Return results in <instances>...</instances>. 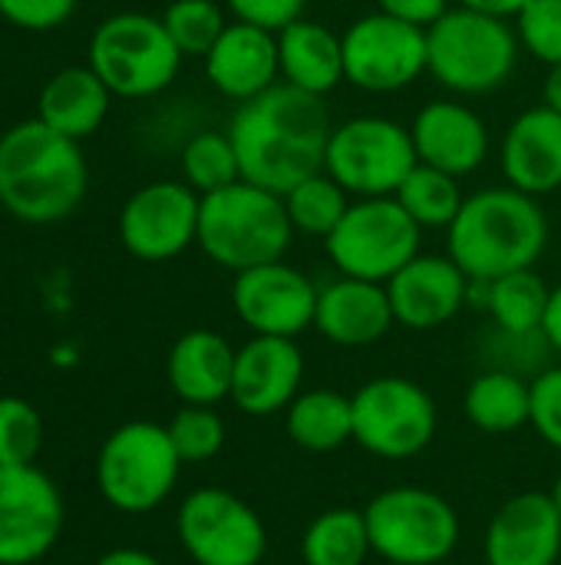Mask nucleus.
Listing matches in <instances>:
<instances>
[{"label": "nucleus", "instance_id": "nucleus-21", "mask_svg": "<svg viewBox=\"0 0 561 565\" xmlns=\"http://www.w3.org/2000/svg\"><path fill=\"white\" fill-rule=\"evenodd\" d=\"M208 83L235 103H248L271 89L281 76L278 63V33L235 20L202 56Z\"/></svg>", "mask_w": 561, "mask_h": 565}, {"label": "nucleus", "instance_id": "nucleus-1", "mask_svg": "<svg viewBox=\"0 0 561 565\" xmlns=\"http://www.w3.org/2000/svg\"><path fill=\"white\" fill-rule=\"evenodd\" d=\"M331 129L324 96H311L291 83H274L261 96L238 103L228 122L241 179L278 195L324 172Z\"/></svg>", "mask_w": 561, "mask_h": 565}, {"label": "nucleus", "instance_id": "nucleus-38", "mask_svg": "<svg viewBox=\"0 0 561 565\" xmlns=\"http://www.w3.org/2000/svg\"><path fill=\"white\" fill-rule=\"evenodd\" d=\"M529 424L552 450L561 454V367H549L532 381Z\"/></svg>", "mask_w": 561, "mask_h": 565}, {"label": "nucleus", "instance_id": "nucleus-23", "mask_svg": "<svg viewBox=\"0 0 561 565\" xmlns=\"http://www.w3.org/2000/svg\"><path fill=\"white\" fill-rule=\"evenodd\" d=\"M397 324L387 285L347 278L324 285L317 295L314 328L337 348H367L377 344Z\"/></svg>", "mask_w": 561, "mask_h": 565}, {"label": "nucleus", "instance_id": "nucleus-36", "mask_svg": "<svg viewBox=\"0 0 561 565\" xmlns=\"http://www.w3.org/2000/svg\"><path fill=\"white\" fill-rule=\"evenodd\" d=\"M169 437H172L182 463H205V460L218 457L225 447V420L215 414V407L185 404L169 420Z\"/></svg>", "mask_w": 561, "mask_h": 565}, {"label": "nucleus", "instance_id": "nucleus-19", "mask_svg": "<svg viewBox=\"0 0 561 565\" xmlns=\"http://www.w3.org/2000/svg\"><path fill=\"white\" fill-rule=\"evenodd\" d=\"M561 556V513L549 493L506 500L486 530V565H555Z\"/></svg>", "mask_w": 561, "mask_h": 565}, {"label": "nucleus", "instance_id": "nucleus-41", "mask_svg": "<svg viewBox=\"0 0 561 565\" xmlns=\"http://www.w3.org/2000/svg\"><path fill=\"white\" fill-rule=\"evenodd\" d=\"M377 7L390 17H400V20L427 30L450 10V0H377Z\"/></svg>", "mask_w": 561, "mask_h": 565}, {"label": "nucleus", "instance_id": "nucleus-24", "mask_svg": "<svg viewBox=\"0 0 561 565\" xmlns=\"http://www.w3.org/2000/svg\"><path fill=\"white\" fill-rule=\"evenodd\" d=\"M165 377L182 404L215 407L231 397L235 348L208 328L185 331L169 351Z\"/></svg>", "mask_w": 561, "mask_h": 565}, {"label": "nucleus", "instance_id": "nucleus-4", "mask_svg": "<svg viewBox=\"0 0 561 565\" xmlns=\"http://www.w3.org/2000/svg\"><path fill=\"white\" fill-rule=\"evenodd\" d=\"M294 238L284 199L251 182L202 195L195 245L225 271H248L281 262Z\"/></svg>", "mask_w": 561, "mask_h": 565}, {"label": "nucleus", "instance_id": "nucleus-8", "mask_svg": "<svg viewBox=\"0 0 561 565\" xmlns=\"http://www.w3.org/2000/svg\"><path fill=\"white\" fill-rule=\"evenodd\" d=\"M89 66L112 96L145 99L172 86L182 53L172 43L162 17L126 10L96 26L89 40Z\"/></svg>", "mask_w": 561, "mask_h": 565}, {"label": "nucleus", "instance_id": "nucleus-20", "mask_svg": "<svg viewBox=\"0 0 561 565\" xmlns=\"http://www.w3.org/2000/svg\"><path fill=\"white\" fill-rule=\"evenodd\" d=\"M417 159L456 179L476 172L489 156V129L473 106L456 99L427 103L410 126Z\"/></svg>", "mask_w": 561, "mask_h": 565}, {"label": "nucleus", "instance_id": "nucleus-15", "mask_svg": "<svg viewBox=\"0 0 561 565\" xmlns=\"http://www.w3.org/2000/svg\"><path fill=\"white\" fill-rule=\"evenodd\" d=\"M63 530V497L36 470L0 467V565H33L43 559Z\"/></svg>", "mask_w": 561, "mask_h": 565}, {"label": "nucleus", "instance_id": "nucleus-27", "mask_svg": "<svg viewBox=\"0 0 561 565\" xmlns=\"http://www.w3.org/2000/svg\"><path fill=\"white\" fill-rule=\"evenodd\" d=\"M284 434L308 454H331L354 440V404L347 394L317 387L301 391L284 411Z\"/></svg>", "mask_w": 561, "mask_h": 565}, {"label": "nucleus", "instance_id": "nucleus-7", "mask_svg": "<svg viewBox=\"0 0 561 565\" xmlns=\"http://www.w3.org/2000/svg\"><path fill=\"white\" fill-rule=\"evenodd\" d=\"M370 550L390 565H440L460 546V516L427 487H390L367 507Z\"/></svg>", "mask_w": 561, "mask_h": 565}, {"label": "nucleus", "instance_id": "nucleus-6", "mask_svg": "<svg viewBox=\"0 0 561 565\" xmlns=\"http://www.w3.org/2000/svg\"><path fill=\"white\" fill-rule=\"evenodd\" d=\"M182 457L169 427L132 420L116 427L96 457V487L119 513H149L162 507L179 483Z\"/></svg>", "mask_w": 561, "mask_h": 565}, {"label": "nucleus", "instance_id": "nucleus-32", "mask_svg": "<svg viewBox=\"0 0 561 565\" xmlns=\"http://www.w3.org/2000/svg\"><path fill=\"white\" fill-rule=\"evenodd\" d=\"M281 199H284L294 232L311 235V238H327L337 228V222L344 218V212L350 209V192L344 185H337L327 172H317V175L298 182Z\"/></svg>", "mask_w": 561, "mask_h": 565}, {"label": "nucleus", "instance_id": "nucleus-3", "mask_svg": "<svg viewBox=\"0 0 561 565\" xmlns=\"http://www.w3.org/2000/svg\"><path fill=\"white\" fill-rule=\"evenodd\" d=\"M546 245L549 218L539 199L513 185L466 195L460 215L446 228V255L470 275V281H496L532 268Z\"/></svg>", "mask_w": 561, "mask_h": 565}, {"label": "nucleus", "instance_id": "nucleus-37", "mask_svg": "<svg viewBox=\"0 0 561 565\" xmlns=\"http://www.w3.org/2000/svg\"><path fill=\"white\" fill-rule=\"evenodd\" d=\"M519 43L542 63H561V0H529L516 13Z\"/></svg>", "mask_w": 561, "mask_h": 565}, {"label": "nucleus", "instance_id": "nucleus-34", "mask_svg": "<svg viewBox=\"0 0 561 565\" xmlns=\"http://www.w3.org/2000/svg\"><path fill=\"white\" fill-rule=\"evenodd\" d=\"M162 23L182 56H205L228 26L225 10L215 0H172Z\"/></svg>", "mask_w": 561, "mask_h": 565}, {"label": "nucleus", "instance_id": "nucleus-26", "mask_svg": "<svg viewBox=\"0 0 561 565\" xmlns=\"http://www.w3.org/2000/svg\"><path fill=\"white\" fill-rule=\"evenodd\" d=\"M109 99L112 93L93 66H66L53 73L40 89L36 119L79 142L103 126V119L109 116Z\"/></svg>", "mask_w": 561, "mask_h": 565}, {"label": "nucleus", "instance_id": "nucleus-12", "mask_svg": "<svg viewBox=\"0 0 561 565\" xmlns=\"http://www.w3.org/2000/svg\"><path fill=\"white\" fill-rule=\"evenodd\" d=\"M175 533L195 565H261L268 556L265 520L222 487L188 493L179 507Z\"/></svg>", "mask_w": 561, "mask_h": 565}, {"label": "nucleus", "instance_id": "nucleus-16", "mask_svg": "<svg viewBox=\"0 0 561 565\" xmlns=\"http://www.w3.org/2000/svg\"><path fill=\"white\" fill-rule=\"evenodd\" d=\"M321 288L294 265L268 262L235 275L231 308L251 334L298 338L314 328Z\"/></svg>", "mask_w": 561, "mask_h": 565}, {"label": "nucleus", "instance_id": "nucleus-31", "mask_svg": "<svg viewBox=\"0 0 561 565\" xmlns=\"http://www.w3.org/2000/svg\"><path fill=\"white\" fill-rule=\"evenodd\" d=\"M393 199L407 209V215L420 228H450L453 218L460 215L466 195L460 192V179L456 175L417 162L413 172L403 179V185L397 189Z\"/></svg>", "mask_w": 561, "mask_h": 565}, {"label": "nucleus", "instance_id": "nucleus-43", "mask_svg": "<svg viewBox=\"0 0 561 565\" xmlns=\"http://www.w3.org/2000/svg\"><path fill=\"white\" fill-rule=\"evenodd\" d=\"M460 7H470V10H479V13H493V17H516L529 0H456Z\"/></svg>", "mask_w": 561, "mask_h": 565}, {"label": "nucleus", "instance_id": "nucleus-5", "mask_svg": "<svg viewBox=\"0 0 561 565\" xmlns=\"http://www.w3.org/2000/svg\"><path fill=\"white\" fill-rule=\"evenodd\" d=\"M519 46L503 17L456 3L427 26V73L456 96H489L513 79Z\"/></svg>", "mask_w": 561, "mask_h": 565}, {"label": "nucleus", "instance_id": "nucleus-44", "mask_svg": "<svg viewBox=\"0 0 561 565\" xmlns=\"http://www.w3.org/2000/svg\"><path fill=\"white\" fill-rule=\"evenodd\" d=\"M96 565H162L152 553L142 550H109L106 556H99Z\"/></svg>", "mask_w": 561, "mask_h": 565}, {"label": "nucleus", "instance_id": "nucleus-45", "mask_svg": "<svg viewBox=\"0 0 561 565\" xmlns=\"http://www.w3.org/2000/svg\"><path fill=\"white\" fill-rule=\"evenodd\" d=\"M542 103H546L549 109L561 113V63L549 66V73H546V83H542Z\"/></svg>", "mask_w": 561, "mask_h": 565}, {"label": "nucleus", "instance_id": "nucleus-29", "mask_svg": "<svg viewBox=\"0 0 561 565\" xmlns=\"http://www.w3.org/2000/svg\"><path fill=\"white\" fill-rule=\"evenodd\" d=\"M370 530L364 510L334 507L311 520L301 536L304 565H364L370 556Z\"/></svg>", "mask_w": 561, "mask_h": 565}, {"label": "nucleus", "instance_id": "nucleus-17", "mask_svg": "<svg viewBox=\"0 0 561 565\" xmlns=\"http://www.w3.org/2000/svg\"><path fill=\"white\" fill-rule=\"evenodd\" d=\"M304 381V354L294 338H268L251 334L235 351V377L231 401L248 417L284 414L291 401L301 394Z\"/></svg>", "mask_w": 561, "mask_h": 565}, {"label": "nucleus", "instance_id": "nucleus-42", "mask_svg": "<svg viewBox=\"0 0 561 565\" xmlns=\"http://www.w3.org/2000/svg\"><path fill=\"white\" fill-rule=\"evenodd\" d=\"M555 351H561V285L552 288L549 295V308H546V318H542V331H539Z\"/></svg>", "mask_w": 561, "mask_h": 565}, {"label": "nucleus", "instance_id": "nucleus-33", "mask_svg": "<svg viewBox=\"0 0 561 565\" xmlns=\"http://www.w3.org/2000/svg\"><path fill=\"white\" fill-rule=\"evenodd\" d=\"M182 175L198 195H208V192L241 182V166H238L231 136L228 132L192 136L188 146L182 149Z\"/></svg>", "mask_w": 561, "mask_h": 565}, {"label": "nucleus", "instance_id": "nucleus-9", "mask_svg": "<svg viewBox=\"0 0 561 565\" xmlns=\"http://www.w3.org/2000/svg\"><path fill=\"white\" fill-rule=\"evenodd\" d=\"M420 232L423 228L393 195L357 199L324 238V248L341 275L387 285L420 255Z\"/></svg>", "mask_w": 561, "mask_h": 565}, {"label": "nucleus", "instance_id": "nucleus-18", "mask_svg": "<svg viewBox=\"0 0 561 565\" xmlns=\"http://www.w3.org/2000/svg\"><path fill=\"white\" fill-rule=\"evenodd\" d=\"M470 285V275L450 255L420 252L387 281V295L397 324L410 331H433L466 308Z\"/></svg>", "mask_w": 561, "mask_h": 565}, {"label": "nucleus", "instance_id": "nucleus-13", "mask_svg": "<svg viewBox=\"0 0 561 565\" xmlns=\"http://www.w3.org/2000/svg\"><path fill=\"white\" fill-rule=\"evenodd\" d=\"M344 76L364 93H397L427 73V30L384 10L354 20L344 33Z\"/></svg>", "mask_w": 561, "mask_h": 565}, {"label": "nucleus", "instance_id": "nucleus-28", "mask_svg": "<svg viewBox=\"0 0 561 565\" xmlns=\"http://www.w3.org/2000/svg\"><path fill=\"white\" fill-rule=\"evenodd\" d=\"M463 411L466 420L483 434H513L529 424L532 384L513 371H486L466 387Z\"/></svg>", "mask_w": 561, "mask_h": 565}, {"label": "nucleus", "instance_id": "nucleus-39", "mask_svg": "<svg viewBox=\"0 0 561 565\" xmlns=\"http://www.w3.org/2000/svg\"><path fill=\"white\" fill-rule=\"evenodd\" d=\"M79 0H0V17L20 30L46 33L63 26Z\"/></svg>", "mask_w": 561, "mask_h": 565}, {"label": "nucleus", "instance_id": "nucleus-30", "mask_svg": "<svg viewBox=\"0 0 561 565\" xmlns=\"http://www.w3.org/2000/svg\"><path fill=\"white\" fill-rule=\"evenodd\" d=\"M479 285H483L486 311L493 315L499 331H506L513 338L542 331V318H546L552 288L532 268L503 275L496 281H479Z\"/></svg>", "mask_w": 561, "mask_h": 565}, {"label": "nucleus", "instance_id": "nucleus-2", "mask_svg": "<svg viewBox=\"0 0 561 565\" xmlns=\"http://www.w3.org/2000/svg\"><path fill=\"white\" fill-rule=\"evenodd\" d=\"M89 169L76 139L43 119H23L0 136V205L26 225L69 218L86 195Z\"/></svg>", "mask_w": 561, "mask_h": 565}, {"label": "nucleus", "instance_id": "nucleus-22", "mask_svg": "<svg viewBox=\"0 0 561 565\" xmlns=\"http://www.w3.org/2000/svg\"><path fill=\"white\" fill-rule=\"evenodd\" d=\"M499 162L506 182L526 195H549L561 189V113L532 106L513 119L503 136Z\"/></svg>", "mask_w": 561, "mask_h": 565}, {"label": "nucleus", "instance_id": "nucleus-14", "mask_svg": "<svg viewBox=\"0 0 561 565\" xmlns=\"http://www.w3.org/2000/svg\"><path fill=\"white\" fill-rule=\"evenodd\" d=\"M202 195L188 182H149L119 212V242L139 262L179 258L198 238Z\"/></svg>", "mask_w": 561, "mask_h": 565}, {"label": "nucleus", "instance_id": "nucleus-25", "mask_svg": "<svg viewBox=\"0 0 561 565\" xmlns=\"http://www.w3.org/2000/svg\"><path fill=\"white\" fill-rule=\"evenodd\" d=\"M278 63H281V79L311 96H327L347 79L344 36L334 33L327 23L308 17L278 30Z\"/></svg>", "mask_w": 561, "mask_h": 565}, {"label": "nucleus", "instance_id": "nucleus-46", "mask_svg": "<svg viewBox=\"0 0 561 565\" xmlns=\"http://www.w3.org/2000/svg\"><path fill=\"white\" fill-rule=\"evenodd\" d=\"M552 500H555V507H559V513H561V473H559V480H555V487H552V493H549Z\"/></svg>", "mask_w": 561, "mask_h": 565}, {"label": "nucleus", "instance_id": "nucleus-10", "mask_svg": "<svg viewBox=\"0 0 561 565\" xmlns=\"http://www.w3.org/2000/svg\"><path fill=\"white\" fill-rule=\"evenodd\" d=\"M413 136L387 116H354L331 129L324 172L357 199L397 195L417 166Z\"/></svg>", "mask_w": 561, "mask_h": 565}, {"label": "nucleus", "instance_id": "nucleus-11", "mask_svg": "<svg viewBox=\"0 0 561 565\" xmlns=\"http://www.w3.org/2000/svg\"><path fill=\"white\" fill-rule=\"evenodd\" d=\"M354 444L380 460L423 454L436 437V404L410 377H374L354 397Z\"/></svg>", "mask_w": 561, "mask_h": 565}, {"label": "nucleus", "instance_id": "nucleus-40", "mask_svg": "<svg viewBox=\"0 0 561 565\" xmlns=\"http://www.w3.org/2000/svg\"><path fill=\"white\" fill-rule=\"evenodd\" d=\"M225 7L235 13V20H245V23L278 33L288 23L304 17L308 0H225Z\"/></svg>", "mask_w": 561, "mask_h": 565}, {"label": "nucleus", "instance_id": "nucleus-35", "mask_svg": "<svg viewBox=\"0 0 561 565\" xmlns=\"http://www.w3.org/2000/svg\"><path fill=\"white\" fill-rule=\"evenodd\" d=\"M43 447V417L23 397H0V467L33 463Z\"/></svg>", "mask_w": 561, "mask_h": 565}]
</instances>
